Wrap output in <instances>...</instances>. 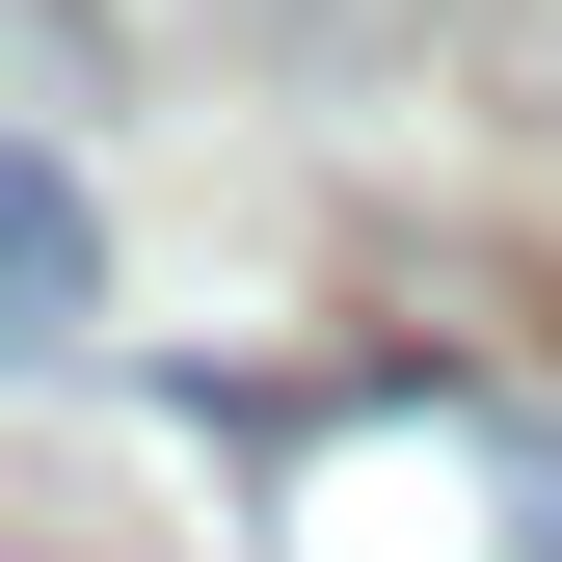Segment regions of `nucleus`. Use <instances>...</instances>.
Segmentation results:
<instances>
[{
    "mask_svg": "<svg viewBox=\"0 0 562 562\" xmlns=\"http://www.w3.org/2000/svg\"><path fill=\"white\" fill-rule=\"evenodd\" d=\"M81 322H108V215H81V161L0 134V375H54Z\"/></svg>",
    "mask_w": 562,
    "mask_h": 562,
    "instance_id": "1",
    "label": "nucleus"
}]
</instances>
